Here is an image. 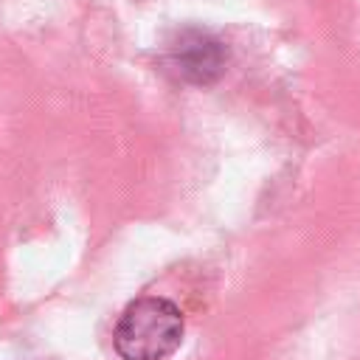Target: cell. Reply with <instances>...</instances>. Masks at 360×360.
Here are the masks:
<instances>
[{
    "label": "cell",
    "instance_id": "obj_2",
    "mask_svg": "<svg viewBox=\"0 0 360 360\" xmlns=\"http://www.w3.org/2000/svg\"><path fill=\"white\" fill-rule=\"evenodd\" d=\"M228 48L208 31L186 28L169 45V68L188 84H211L222 76Z\"/></svg>",
    "mask_w": 360,
    "mask_h": 360
},
{
    "label": "cell",
    "instance_id": "obj_1",
    "mask_svg": "<svg viewBox=\"0 0 360 360\" xmlns=\"http://www.w3.org/2000/svg\"><path fill=\"white\" fill-rule=\"evenodd\" d=\"M183 340V315L177 304L160 295L135 298L118 318L112 346L121 360H163Z\"/></svg>",
    "mask_w": 360,
    "mask_h": 360
}]
</instances>
